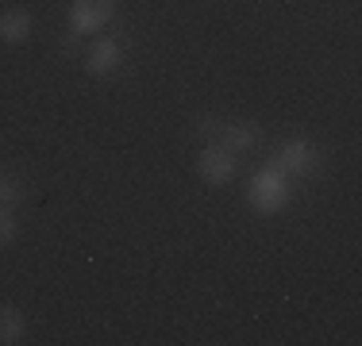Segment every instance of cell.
Wrapping results in <instances>:
<instances>
[{
  "label": "cell",
  "mask_w": 362,
  "mask_h": 346,
  "mask_svg": "<svg viewBox=\"0 0 362 346\" xmlns=\"http://www.w3.org/2000/svg\"><path fill=\"white\" fill-rule=\"evenodd\" d=\"M23 335H28V319H23V311L12 308V304H0V342L16 346V342H23Z\"/></svg>",
  "instance_id": "52a82bcc"
},
{
  "label": "cell",
  "mask_w": 362,
  "mask_h": 346,
  "mask_svg": "<svg viewBox=\"0 0 362 346\" xmlns=\"http://www.w3.org/2000/svg\"><path fill=\"white\" fill-rule=\"evenodd\" d=\"M23 196H28L23 181H20V177H8V173H4V177H0V204H4V208H12V204H20Z\"/></svg>",
  "instance_id": "9c48e42d"
},
{
  "label": "cell",
  "mask_w": 362,
  "mask_h": 346,
  "mask_svg": "<svg viewBox=\"0 0 362 346\" xmlns=\"http://www.w3.org/2000/svg\"><path fill=\"white\" fill-rule=\"evenodd\" d=\"M251 204H258L262 212H274V208L286 204V181H281L278 169L255 177V185H251Z\"/></svg>",
  "instance_id": "3957f363"
},
{
  "label": "cell",
  "mask_w": 362,
  "mask_h": 346,
  "mask_svg": "<svg viewBox=\"0 0 362 346\" xmlns=\"http://www.w3.org/2000/svg\"><path fill=\"white\" fill-rule=\"evenodd\" d=\"M12 239H16V220L8 215V208L0 204V246H8Z\"/></svg>",
  "instance_id": "30bf717a"
},
{
  "label": "cell",
  "mask_w": 362,
  "mask_h": 346,
  "mask_svg": "<svg viewBox=\"0 0 362 346\" xmlns=\"http://www.w3.org/2000/svg\"><path fill=\"white\" fill-rule=\"evenodd\" d=\"M209 146H220L228 154H243V150H255L258 146V127L255 124H223V119H201L197 127Z\"/></svg>",
  "instance_id": "6da1fadb"
},
{
  "label": "cell",
  "mask_w": 362,
  "mask_h": 346,
  "mask_svg": "<svg viewBox=\"0 0 362 346\" xmlns=\"http://www.w3.org/2000/svg\"><path fill=\"white\" fill-rule=\"evenodd\" d=\"M112 12H116V4H112V0H74V8H70L74 35L100 31V28L112 20Z\"/></svg>",
  "instance_id": "7a4b0ae2"
},
{
  "label": "cell",
  "mask_w": 362,
  "mask_h": 346,
  "mask_svg": "<svg viewBox=\"0 0 362 346\" xmlns=\"http://www.w3.org/2000/svg\"><path fill=\"white\" fill-rule=\"evenodd\" d=\"M0 177H4V169H0Z\"/></svg>",
  "instance_id": "8fae6325"
},
{
  "label": "cell",
  "mask_w": 362,
  "mask_h": 346,
  "mask_svg": "<svg viewBox=\"0 0 362 346\" xmlns=\"http://www.w3.org/2000/svg\"><path fill=\"white\" fill-rule=\"evenodd\" d=\"M197 169H201V177L209 181V185H228L231 173H235V162H231V154L220 150V146H204Z\"/></svg>",
  "instance_id": "277c9868"
},
{
  "label": "cell",
  "mask_w": 362,
  "mask_h": 346,
  "mask_svg": "<svg viewBox=\"0 0 362 346\" xmlns=\"http://www.w3.org/2000/svg\"><path fill=\"white\" fill-rule=\"evenodd\" d=\"M31 28H35V20H31V12H23V8H8V12H0V39L4 42L31 39Z\"/></svg>",
  "instance_id": "5b68a950"
},
{
  "label": "cell",
  "mask_w": 362,
  "mask_h": 346,
  "mask_svg": "<svg viewBox=\"0 0 362 346\" xmlns=\"http://www.w3.org/2000/svg\"><path fill=\"white\" fill-rule=\"evenodd\" d=\"M116 62H119V42L116 39H100L97 47L89 50V58H85V69L100 77V73H112Z\"/></svg>",
  "instance_id": "8992f818"
},
{
  "label": "cell",
  "mask_w": 362,
  "mask_h": 346,
  "mask_svg": "<svg viewBox=\"0 0 362 346\" xmlns=\"http://www.w3.org/2000/svg\"><path fill=\"white\" fill-rule=\"evenodd\" d=\"M308 162H313V146L308 143H289L286 150L278 154V169H293V173H305Z\"/></svg>",
  "instance_id": "ba28073f"
}]
</instances>
